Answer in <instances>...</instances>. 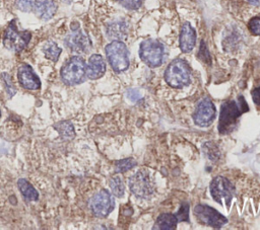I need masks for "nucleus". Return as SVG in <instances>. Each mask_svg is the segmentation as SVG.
Segmentation results:
<instances>
[{
  "label": "nucleus",
  "mask_w": 260,
  "mask_h": 230,
  "mask_svg": "<svg viewBox=\"0 0 260 230\" xmlns=\"http://www.w3.org/2000/svg\"><path fill=\"white\" fill-rule=\"evenodd\" d=\"M35 0H15L16 7L24 12H28L32 10Z\"/></svg>",
  "instance_id": "26"
},
{
  "label": "nucleus",
  "mask_w": 260,
  "mask_h": 230,
  "mask_svg": "<svg viewBox=\"0 0 260 230\" xmlns=\"http://www.w3.org/2000/svg\"><path fill=\"white\" fill-rule=\"evenodd\" d=\"M114 207V198L107 189L100 190L89 201V208L92 214L99 218L107 217L113 211Z\"/></svg>",
  "instance_id": "8"
},
{
  "label": "nucleus",
  "mask_w": 260,
  "mask_h": 230,
  "mask_svg": "<svg viewBox=\"0 0 260 230\" xmlns=\"http://www.w3.org/2000/svg\"><path fill=\"white\" fill-rule=\"evenodd\" d=\"M252 99L254 101V103L260 107V86L256 87L255 89L252 90Z\"/></svg>",
  "instance_id": "31"
},
{
  "label": "nucleus",
  "mask_w": 260,
  "mask_h": 230,
  "mask_svg": "<svg viewBox=\"0 0 260 230\" xmlns=\"http://www.w3.org/2000/svg\"><path fill=\"white\" fill-rule=\"evenodd\" d=\"M116 172H125L129 169H131L133 166L136 165V162L132 158H127V159H122L116 162Z\"/></svg>",
  "instance_id": "24"
},
{
  "label": "nucleus",
  "mask_w": 260,
  "mask_h": 230,
  "mask_svg": "<svg viewBox=\"0 0 260 230\" xmlns=\"http://www.w3.org/2000/svg\"><path fill=\"white\" fill-rule=\"evenodd\" d=\"M127 97L131 100V101H136L138 99L141 98V94L137 89H128L127 91Z\"/></svg>",
  "instance_id": "30"
},
{
  "label": "nucleus",
  "mask_w": 260,
  "mask_h": 230,
  "mask_svg": "<svg viewBox=\"0 0 260 230\" xmlns=\"http://www.w3.org/2000/svg\"><path fill=\"white\" fill-rule=\"evenodd\" d=\"M64 3H70L72 0H62Z\"/></svg>",
  "instance_id": "33"
},
{
  "label": "nucleus",
  "mask_w": 260,
  "mask_h": 230,
  "mask_svg": "<svg viewBox=\"0 0 260 230\" xmlns=\"http://www.w3.org/2000/svg\"><path fill=\"white\" fill-rule=\"evenodd\" d=\"M249 30L256 35L260 34V16H255L251 18L248 22Z\"/></svg>",
  "instance_id": "25"
},
{
  "label": "nucleus",
  "mask_w": 260,
  "mask_h": 230,
  "mask_svg": "<svg viewBox=\"0 0 260 230\" xmlns=\"http://www.w3.org/2000/svg\"><path fill=\"white\" fill-rule=\"evenodd\" d=\"M108 35L114 39H120L125 34V29L121 23H112L108 27Z\"/></svg>",
  "instance_id": "22"
},
{
  "label": "nucleus",
  "mask_w": 260,
  "mask_h": 230,
  "mask_svg": "<svg viewBox=\"0 0 260 230\" xmlns=\"http://www.w3.org/2000/svg\"><path fill=\"white\" fill-rule=\"evenodd\" d=\"M110 187L112 193L116 196V197H122L124 195L125 191V187L123 184L122 179L119 176H114L111 178L110 180Z\"/></svg>",
  "instance_id": "21"
},
{
  "label": "nucleus",
  "mask_w": 260,
  "mask_h": 230,
  "mask_svg": "<svg viewBox=\"0 0 260 230\" xmlns=\"http://www.w3.org/2000/svg\"><path fill=\"white\" fill-rule=\"evenodd\" d=\"M30 36L31 34L29 31H19L14 21H11L4 32L3 43L8 50L13 52H20L27 46Z\"/></svg>",
  "instance_id": "6"
},
{
  "label": "nucleus",
  "mask_w": 260,
  "mask_h": 230,
  "mask_svg": "<svg viewBox=\"0 0 260 230\" xmlns=\"http://www.w3.org/2000/svg\"><path fill=\"white\" fill-rule=\"evenodd\" d=\"M194 215L200 223L213 228H220L228 222L223 215L208 205H197L194 208Z\"/></svg>",
  "instance_id": "9"
},
{
  "label": "nucleus",
  "mask_w": 260,
  "mask_h": 230,
  "mask_svg": "<svg viewBox=\"0 0 260 230\" xmlns=\"http://www.w3.org/2000/svg\"><path fill=\"white\" fill-rule=\"evenodd\" d=\"M249 110V106L243 95L237 99L225 101L220 107L218 131L220 134L230 133L237 125L240 117Z\"/></svg>",
  "instance_id": "1"
},
{
  "label": "nucleus",
  "mask_w": 260,
  "mask_h": 230,
  "mask_svg": "<svg viewBox=\"0 0 260 230\" xmlns=\"http://www.w3.org/2000/svg\"><path fill=\"white\" fill-rule=\"evenodd\" d=\"M105 51L108 61L115 72H123L129 67V52L123 42L115 40L107 45Z\"/></svg>",
  "instance_id": "4"
},
{
  "label": "nucleus",
  "mask_w": 260,
  "mask_h": 230,
  "mask_svg": "<svg viewBox=\"0 0 260 230\" xmlns=\"http://www.w3.org/2000/svg\"><path fill=\"white\" fill-rule=\"evenodd\" d=\"M106 72V63L103 57L99 54L90 56L86 65V76L89 79H98Z\"/></svg>",
  "instance_id": "16"
},
{
  "label": "nucleus",
  "mask_w": 260,
  "mask_h": 230,
  "mask_svg": "<svg viewBox=\"0 0 260 230\" xmlns=\"http://www.w3.org/2000/svg\"><path fill=\"white\" fill-rule=\"evenodd\" d=\"M196 43V32L189 22H185L181 27L179 44L183 53H189L193 50Z\"/></svg>",
  "instance_id": "14"
},
{
  "label": "nucleus",
  "mask_w": 260,
  "mask_h": 230,
  "mask_svg": "<svg viewBox=\"0 0 260 230\" xmlns=\"http://www.w3.org/2000/svg\"><path fill=\"white\" fill-rule=\"evenodd\" d=\"M166 49L162 43L157 40L148 39L140 44L139 57L148 67L155 68L162 64Z\"/></svg>",
  "instance_id": "3"
},
{
  "label": "nucleus",
  "mask_w": 260,
  "mask_h": 230,
  "mask_svg": "<svg viewBox=\"0 0 260 230\" xmlns=\"http://www.w3.org/2000/svg\"><path fill=\"white\" fill-rule=\"evenodd\" d=\"M198 58L201 59L202 61H204L205 63L208 62V64H210V58H209L208 50H207V47H206V45L203 41L201 42V46H200V49L198 51Z\"/></svg>",
  "instance_id": "28"
},
{
  "label": "nucleus",
  "mask_w": 260,
  "mask_h": 230,
  "mask_svg": "<svg viewBox=\"0 0 260 230\" xmlns=\"http://www.w3.org/2000/svg\"><path fill=\"white\" fill-rule=\"evenodd\" d=\"M55 129L58 131L60 136L65 140H71L75 136L73 125L70 122H67V121L59 122L55 125Z\"/></svg>",
  "instance_id": "19"
},
{
  "label": "nucleus",
  "mask_w": 260,
  "mask_h": 230,
  "mask_svg": "<svg viewBox=\"0 0 260 230\" xmlns=\"http://www.w3.org/2000/svg\"><path fill=\"white\" fill-rule=\"evenodd\" d=\"M178 223V219L176 215L171 213H164L158 216L153 226V229H160V230H171L176 228Z\"/></svg>",
  "instance_id": "17"
},
{
  "label": "nucleus",
  "mask_w": 260,
  "mask_h": 230,
  "mask_svg": "<svg viewBox=\"0 0 260 230\" xmlns=\"http://www.w3.org/2000/svg\"><path fill=\"white\" fill-rule=\"evenodd\" d=\"M17 186L23 198H25L27 201H37L39 199V193L26 179H18Z\"/></svg>",
  "instance_id": "18"
},
{
  "label": "nucleus",
  "mask_w": 260,
  "mask_h": 230,
  "mask_svg": "<svg viewBox=\"0 0 260 230\" xmlns=\"http://www.w3.org/2000/svg\"><path fill=\"white\" fill-rule=\"evenodd\" d=\"M188 205H183L182 208L180 209V211L176 214V217L178 219V221H182V220H188Z\"/></svg>",
  "instance_id": "29"
},
{
  "label": "nucleus",
  "mask_w": 260,
  "mask_h": 230,
  "mask_svg": "<svg viewBox=\"0 0 260 230\" xmlns=\"http://www.w3.org/2000/svg\"><path fill=\"white\" fill-rule=\"evenodd\" d=\"M32 10L39 18L48 20L56 13L57 4L54 0H35Z\"/></svg>",
  "instance_id": "15"
},
{
  "label": "nucleus",
  "mask_w": 260,
  "mask_h": 230,
  "mask_svg": "<svg viewBox=\"0 0 260 230\" xmlns=\"http://www.w3.org/2000/svg\"><path fill=\"white\" fill-rule=\"evenodd\" d=\"M203 150L206 156L211 160V161H216L219 157V152L217 147L213 143H205L203 145Z\"/></svg>",
  "instance_id": "23"
},
{
  "label": "nucleus",
  "mask_w": 260,
  "mask_h": 230,
  "mask_svg": "<svg viewBox=\"0 0 260 230\" xmlns=\"http://www.w3.org/2000/svg\"><path fill=\"white\" fill-rule=\"evenodd\" d=\"M166 82L176 88H182L190 83L191 69L188 63L183 59L173 60L165 71Z\"/></svg>",
  "instance_id": "2"
},
{
  "label": "nucleus",
  "mask_w": 260,
  "mask_h": 230,
  "mask_svg": "<svg viewBox=\"0 0 260 230\" xmlns=\"http://www.w3.org/2000/svg\"><path fill=\"white\" fill-rule=\"evenodd\" d=\"M67 47L77 53H86L90 50V41L86 34L79 29H72V32L65 39Z\"/></svg>",
  "instance_id": "12"
},
{
  "label": "nucleus",
  "mask_w": 260,
  "mask_h": 230,
  "mask_svg": "<svg viewBox=\"0 0 260 230\" xmlns=\"http://www.w3.org/2000/svg\"><path fill=\"white\" fill-rule=\"evenodd\" d=\"M0 117H1V111H0Z\"/></svg>",
  "instance_id": "34"
},
{
  "label": "nucleus",
  "mask_w": 260,
  "mask_h": 230,
  "mask_svg": "<svg viewBox=\"0 0 260 230\" xmlns=\"http://www.w3.org/2000/svg\"><path fill=\"white\" fill-rule=\"evenodd\" d=\"M216 109L213 102L208 97L201 99L195 108L193 113L194 123L200 127H208L215 119Z\"/></svg>",
  "instance_id": "11"
},
{
  "label": "nucleus",
  "mask_w": 260,
  "mask_h": 230,
  "mask_svg": "<svg viewBox=\"0 0 260 230\" xmlns=\"http://www.w3.org/2000/svg\"><path fill=\"white\" fill-rule=\"evenodd\" d=\"M131 191L140 198H147L153 193V182L146 170H139L129 179Z\"/></svg>",
  "instance_id": "10"
},
{
  "label": "nucleus",
  "mask_w": 260,
  "mask_h": 230,
  "mask_svg": "<svg viewBox=\"0 0 260 230\" xmlns=\"http://www.w3.org/2000/svg\"><path fill=\"white\" fill-rule=\"evenodd\" d=\"M125 8L137 9L142 5L143 0H118Z\"/></svg>",
  "instance_id": "27"
},
{
  "label": "nucleus",
  "mask_w": 260,
  "mask_h": 230,
  "mask_svg": "<svg viewBox=\"0 0 260 230\" xmlns=\"http://www.w3.org/2000/svg\"><path fill=\"white\" fill-rule=\"evenodd\" d=\"M248 1L252 4H259L260 3V0H248Z\"/></svg>",
  "instance_id": "32"
},
{
  "label": "nucleus",
  "mask_w": 260,
  "mask_h": 230,
  "mask_svg": "<svg viewBox=\"0 0 260 230\" xmlns=\"http://www.w3.org/2000/svg\"><path fill=\"white\" fill-rule=\"evenodd\" d=\"M43 52L48 59L52 60L53 62H56L59 59V56H60L62 50L57 46L56 43L49 41L43 47Z\"/></svg>",
  "instance_id": "20"
},
{
  "label": "nucleus",
  "mask_w": 260,
  "mask_h": 230,
  "mask_svg": "<svg viewBox=\"0 0 260 230\" xmlns=\"http://www.w3.org/2000/svg\"><path fill=\"white\" fill-rule=\"evenodd\" d=\"M234 193L235 188L228 178L219 175L212 179L210 183V194L213 200H215L218 204L223 205L224 203L229 208L234 197Z\"/></svg>",
  "instance_id": "7"
},
{
  "label": "nucleus",
  "mask_w": 260,
  "mask_h": 230,
  "mask_svg": "<svg viewBox=\"0 0 260 230\" xmlns=\"http://www.w3.org/2000/svg\"><path fill=\"white\" fill-rule=\"evenodd\" d=\"M17 78L21 86L25 89H39L41 87V81L37 74L34 72L32 68L27 64H22L18 68Z\"/></svg>",
  "instance_id": "13"
},
{
  "label": "nucleus",
  "mask_w": 260,
  "mask_h": 230,
  "mask_svg": "<svg viewBox=\"0 0 260 230\" xmlns=\"http://www.w3.org/2000/svg\"><path fill=\"white\" fill-rule=\"evenodd\" d=\"M86 75V64L79 56L70 58L61 69V78L67 85L79 84Z\"/></svg>",
  "instance_id": "5"
}]
</instances>
